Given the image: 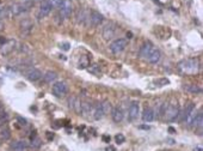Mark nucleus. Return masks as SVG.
<instances>
[{"label": "nucleus", "mask_w": 203, "mask_h": 151, "mask_svg": "<svg viewBox=\"0 0 203 151\" xmlns=\"http://www.w3.org/2000/svg\"><path fill=\"white\" fill-rule=\"evenodd\" d=\"M178 70L184 74H195L200 70V64L196 59H185L178 64Z\"/></svg>", "instance_id": "1"}, {"label": "nucleus", "mask_w": 203, "mask_h": 151, "mask_svg": "<svg viewBox=\"0 0 203 151\" xmlns=\"http://www.w3.org/2000/svg\"><path fill=\"white\" fill-rule=\"evenodd\" d=\"M34 4L35 2H32V1H24V2H20V4H14L10 9V13L12 16L23 15L24 12H28L30 10V7H32Z\"/></svg>", "instance_id": "2"}, {"label": "nucleus", "mask_w": 203, "mask_h": 151, "mask_svg": "<svg viewBox=\"0 0 203 151\" xmlns=\"http://www.w3.org/2000/svg\"><path fill=\"white\" fill-rule=\"evenodd\" d=\"M109 111H110V104H109V102H108V101L102 102V103L97 104L96 107H95V109H93V118H95L96 120H100V119L104 118V115H105Z\"/></svg>", "instance_id": "3"}, {"label": "nucleus", "mask_w": 203, "mask_h": 151, "mask_svg": "<svg viewBox=\"0 0 203 151\" xmlns=\"http://www.w3.org/2000/svg\"><path fill=\"white\" fill-rule=\"evenodd\" d=\"M73 11V4L71 0H62L60 5V16L62 19H67L72 15Z\"/></svg>", "instance_id": "4"}, {"label": "nucleus", "mask_w": 203, "mask_h": 151, "mask_svg": "<svg viewBox=\"0 0 203 151\" xmlns=\"http://www.w3.org/2000/svg\"><path fill=\"white\" fill-rule=\"evenodd\" d=\"M164 115L168 122L176 121L178 119V115H179V106L178 104L177 106H167L164 111Z\"/></svg>", "instance_id": "5"}, {"label": "nucleus", "mask_w": 203, "mask_h": 151, "mask_svg": "<svg viewBox=\"0 0 203 151\" xmlns=\"http://www.w3.org/2000/svg\"><path fill=\"white\" fill-rule=\"evenodd\" d=\"M127 47V40L124 39H118V40L114 41L112 43H110V52L114 54H120L121 52L126 49Z\"/></svg>", "instance_id": "6"}, {"label": "nucleus", "mask_w": 203, "mask_h": 151, "mask_svg": "<svg viewBox=\"0 0 203 151\" xmlns=\"http://www.w3.org/2000/svg\"><path fill=\"white\" fill-rule=\"evenodd\" d=\"M53 95H55L56 97H62L67 94V85L65 82H56L54 85H53Z\"/></svg>", "instance_id": "7"}, {"label": "nucleus", "mask_w": 203, "mask_h": 151, "mask_svg": "<svg viewBox=\"0 0 203 151\" xmlns=\"http://www.w3.org/2000/svg\"><path fill=\"white\" fill-rule=\"evenodd\" d=\"M140 113V106L137 101H133L132 104L129 106V111H128V119L129 121H134L139 116Z\"/></svg>", "instance_id": "8"}, {"label": "nucleus", "mask_w": 203, "mask_h": 151, "mask_svg": "<svg viewBox=\"0 0 203 151\" xmlns=\"http://www.w3.org/2000/svg\"><path fill=\"white\" fill-rule=\"evenodd\" d=\"M195 111V104L193 102L188 103L184 108V111H179V115H178V121H184V120H188V118L191 115V113Z\"/></svg>", "instance_id": "9"}, {"label": "nucleus", "mask_w": 203, "mask_h": 151, "mask_svg": "<svg viewBox=\"0 0 203 151\" xmlns=\"http://www.w3.org/2000/svg\"><path fill=\"white\" fill-rule=\"evenodd\" d=\"M104 19L103 15H100L98 11H92L88 16V20H90V25L91 27H98Z\"/></svg>", "instance_id": "10"}, {"label": "nucleus", "mask_w": 203, "mask_h": 151, "mask_svg": "<svg viewBox=\"0 0 203 151\" xmlns=\"http://www.w3.org/2000/svg\"><path fill=\"white\" fill-rule=\"evenodd\" d=\"M51 6L49 5V2L47 0H43L42 2H41V7H39V19H42V18H44V17H47L49 13L51 12Z\"/></svg>", "instance_id": "11"}, {"label": "nucleus", "mask_w": 203, "mask_h": 151, "mask_svg": "<svg viewBox=\"0 0 203 151\" xmlns=\"http://www.w3.org/2000/svg\"><path fill=\"white\" fill-rule=\"evenodd\" d=\"M25 76L30 82H36L42 78V72L37 69H31L25 73Z\"/></svg>", "instance_id": "12"}, {"label": "nucleus", "mask_w": 203, "mask_h": 151, "mask_svg": "<svg viewBox=\"0 0 203 151\" xmlns=\"http://www.w3.org/2000/svg\"><path fill=\"white\" fill-rule=\"evenodd\" d=\"M14 46H16V41L14 40L6 41L2 44V47H1V54L2 55H7L9 53H11L12 50L14 49Z\"/></svg>", "instance_id": "13"}, {"label": "nucleus", "mask_w": 203, "mask_h": 151, "mask_svg": "<svg viewBox=\"0 0 203 151\" xmlns=\"http://www.w3.org/2000/svg\"><path fill=\"white\" fill-rule=\"evenodd\" d=\"M146 59L149 61L151 64H156V62H159L160 59H161V53H160L158 49H155L154 48V49L148 54V57H147Z\"/></svg>", "instance_id": "14"}, {"label": "nucleus", "mask_w": 203, "mask_h": 151, "mask_svg": "<svg viewBox=\"0 0 203 151\" xmlns=\"http://www.w3.org/2000/svg\"><path fill=\"white\" fill-rule=\"evenodd\" d=\"M28 148H29V144H28V141H14V143L11 145V149L14 151H24V150H26Z\"/></svg>", "instance_id": "15"}, {"label": "nucleus", "mask_w": 203, "mask_h": 151, "mask_svg": "<svg viewBox=\"0 0 203 151\" xmlns=\"http://www.w3.org/2000/svg\"><path fill=\"white\" fill-rule=\"evenodd\" d=\"M153 49H154L153 44H152L151 42H146V43H144V46L141 47V49H140V57H141V58H147L148 54H149Z\"/></svg>", "instance_id": "16"}, {"label": "nucleus", "mask_w": 203, "mask_h": 151, "mask_svg": "<svg viewBox=\"0 0 203 151\" xmlns=\"http://www.w3.org/2000/svg\"><path fill=\"white\" fill-rule=\"evenodd\" d=\"M111 116H112V120L115 122H121L124 118V114H123V111L120 107H116L111 111Z\"/></svg>", "instance_id": "17"}, {"label": "nucleus", "mask_w": 203, "mask_h": 151, "mask_svg": "<svg viewBox=\"0 0 203 151\" xmlns=\"http://www.w3.org/2000/svg\"><path fill=\"white\" fill-rule=\"evenodd\" d=\"M20 28H22V31L24 32V35L30 34L31 30H32V23H31V20L28 19V18H25L24 20H22V23H20Z\"/></svg>", "instance_id": "18"}, {"label": "nucleus", "mask_w": 203, "mask_h": 151, "mask_svg": "<svg viewBox=\"0 0 203 151\" xmlns=\"http://www.w3.org/2000/svg\"><path fill=\"white\" fill-rule=\"evenodd\" d=\"M68 103H69V108H72V109H74V111H77V113H80V101L78 97L75 96H72V97H69V100H68Z\"/></svg>", "instance_id": "19"}, {"label": "nucleus", "mask_w": 203, "mask_h": 151, "mask_svg": "<svg viewBox=\"0 0 203 151\" xmlns=\"http://www.w3.org/2000/svg\"><path fill=\"white\" fill-rule=\"evenodd\" d=\"M114 35H115V28L112 27V24H108L103 30V37L105 40H110L111 37H114Z\"/></svg>", "instance_id": "20"}, {"label": "nucleus", "mask_w": 203, "mask_h": 151, "mask_svg": "<svg viewBox=\"0 0 203 151\" xmlns=\"http://www.w3.org/2000/svg\"><path fill=\"white\" fill-rule=\"evenodd\" d=\"M155 118L154 115V111L152 108H146L145 111H144V114H142V120L145 121V122H151V121H153Z\"/></svg>", "instance_id": "21"}, {"label": "nucleus", "mask_w": 203, "mask_h": 151, "mask_svg": "<svg viewBox=\"0 0 203 151\" xmlns=\"http://www.w3.org/2000/svg\"><path fill=\"white\" fill-rule=\"evenodd\" d=\"M92 111V104L88 102H81L80 103V113L83 115H88Z\"/></svg>", "instance_id": "22"}, {"label": "nucleus", "mask_w": 203, "mask_h": 151, "mask_svg": "<svg viewBox=\"0 0 203 151\" xmlns=\"http://www.w3.org/2000/svg\"><path fill=\"white\" fill-rule=\"evenodd\" d=\"M56 77H58V74H56V72H53V71H48L44 76H43V79L46 83H53V82L56 79Z\"/></svg>", "instance_id": "23"}, {"label": "nucleus", "mask_w": 203, "mask_h": 151, "mask_svg": "<svg viewBox=\"0 0 203 151\" xmlns=\"http://www.w3.org/2000/svg\"><path fill=\"white\" fill-rule=\"evenodd\" d=\"M0 137H1V139H5V141L10 139L11 133H10V130H9L7 126H5V125L1 126V128H0Z\"/></svg>", "instance_id": "24"}, {"label": "nucleus", "mask_w": 203, "mask_h": 151, "mask_svg": "<svg viewBox=\"0 0 203 151\" xmlns=\"http://www.w3.org/2000/svg\"><path fill=\"white\" fill-rule=\"evenodd\" d=\"M184 89L188 91V92H191V94H201V92H202V89H201L198 85H193V84L185 85Z\"/></svg>", "instance_id": "25"}, {"label": "nucleus", "mask_w": 203, "mask_h": 151, "mask_svg": "<svg viewBox=\"0 0 203 151\" xmlns=\"http://www.w3.org/2000/svg\"><path fill=\"white\" fill-rule=\"evenodd\" d=\"M88 72L92 73V74H95V76H97V77H100V76H102V71H100V67H99L98 65H91V66L88 67Z\"/></svg>", "instance_id": "26"}, {"label": "nucleus", "mask_w": 203, "mask_h": 151, "mask_svg": "<svg viewBox=\"0 0 203 151\" xmlns=\"http://www.w3.org/2000/svg\"><path fill=\"white\" fill-rule=\"evenodd\" d=\"M86 19V13H85V11L84 10H79L78 11V15H77V20L79 24H81V23H84Z\"/></svg>", "instance_id": "27"}, {"label": "nucleus", "mask_w": 203, "mask_h": 151, "mask_svg": "<svg viewBox=\"0 0 203 151\" xmlns=\"http://www.w3.org/2000/svg\"><path fill=\"white\" fill-rule=\"evenodd\" d=\"M41 145H42V143H41V139H39V137L34 136V137L31 138V146H32V148H35V149H39Z\"/></svg>", "instance_id": "28"}, {"label": "nucleus", "mask_w": 203, "mask_h": 151, "mask_svg": "<svg viewBox=\"0 0 203 151\" xmlns=\"http://www.w3.org/2000/svg\"><path fill=\"white\" fill-rule=\"evenodd\" d=\"M9 119V115L5 113V111H0V126H2V125H5V122L6 120Z\"/></svg>", "instance_id": "29"}, {"label": "nucleus", "mask_w": 203, "mask_h": 151, "mask_svg": "<svg viewBox=\"0 0 203 151\" xmlns=\"http://www.w3.org/2000/svg\"><path fill=\"white\" fill-rule=\"evenodd\" d=\"M9 13H10V9H9V7H2V9H0V19L7 17Z\"/></svg>", "instance_id": "30"}, {"label": "nucleus", "mask_w": 203, "mask_h": 151, "mask_svg": "<svg viewBox=\"0 0 203 151\" xmlns=\"http://www.w3.org/2000/svg\"><path fill=\"white\" fill-rule=\"evenodd\" d=\"M115 141H116V143L118 145H120V144H123L124 141H126V137H124L122 133H120V134H117L116 137H115Z\"/></svg>", "instance_id": "31"}, {"label": "nucleus", "mask_w": 203, "mask_h": 151, "mask_svg": "<svg viewBox=\"0 0 203 151\" xmlns=\"http://www.w3.org/2000/svg\"><path fill=\"white\" fill-rule=\"evenodd\" d=\"M47 1H48L49 5H50L51 7H60L62 0H47Z\"/></svg>", "instance_id": "32"}, {"label": "nucleus", "mask_w": 203, "mask_h": 151, "mask_svg": "<svg viewBox=\"0 0 203 151\" xmlns=\"http://www.w3.org/2000/svg\"><path fill=\"white\" fill-rule=\"evenodd\" d=\"M155 83L159 84V86H165V85H167L170 82H168V79H166V78H160V79L155 81Z\"/></svg>", "instance_id": "33"}, {"label": "nucleus", "mask_w": 203, "mask_h": 151, "mask_svg": "<svg viewBox=\"0 0 203 151\" xmlns=\"http://www.w3.org/2000/svg\"><path fill=\"white\" fill-rule=\"evenodd\" d=\"M17 120L19 121V122H20V125H22V126H26V125H28V122H26V120H25V119H23V118H20V116H18V118H17Z\"/></svg>", "instance_id": "34"}, {"label": "nucleus", "mask_w": 203, "mask_h": 151, "mask_svg": "<svg viewBox=\"0 0 203 151\" xmlns=\"http://www.w3.org/2000/svg\"><path fill=\"white\" fill-rule=\"evenodd\" d=\"M61 48L63 50H68L69 49V43H63V44H61Z\"/></svg>", "instance_id": "35"}, {"label": "nucleus", "mask_w": 203, "mask_h": 151, "mask_svg": "<svg viewBox=\"0 0 203 151\" xmlns=\"http://www.w3.org/2000/svg\"><path fill=\"white\" fill-rule=\"evenodd\" d=\"M47 138L49 141H53L54 139V133H50V132H47Z\"/></svg>", "instance_id": "36"}, {"label": "nucleus", "mask_w": 203, "mask_h": 151, "mask_svg": "<svg viewBox=\"0 0 203 151\" xmlns=\"http://www.w3.org/2000/svg\"><path fill=\"white\" fill-rule=\"evenodd\" d=\"M103 141H105V143H110V141H111V138H110L109 136H103Z\"/></svg>", "instance_id": "37"}, {"label": "nucleus", "mask_w": 203, "mask_h": 151, "mask_svg": "<svg viewBox=\"0 0 203 151\" xmlns=\"http://www.w3.org/2000/svg\"><path fill=\"white\" fill-rule=\"evenodd\" d=\"M168 132L170 133H176V130H174L173 127H168Z\"/></svg>", "instance_id": "38"}, {"label": "nucleus", "mask_w": 203, "mask_h": 151, "mask_svg": "<svg viewBox=\"0 0 203 151\" xmlns=\"http://www.w3.org/2000/svg\"><path fill=\"white\" fill-rule=\"evenodd\" d=\"M107 151H116V150H115V148H114V146H109V148L107 149Z\"/></svg>", "instance_id": "39"}, {"label": "nucleus", "mask_w": 203, "mask_h": 151, "mask_svg": "<svg viewBox=\"0 0 203 151\" xmlns=\"http://www.w3.org/2000/svg\"><path fill=\"white\" fill-rule=\"evenodd\" d=\"M195 151H202V148L201 146H197V148H195Z\"/></svg>", "instance_id": "40"}, {"label": "nucleus", "mask_w": 203, "mask_h": 151, "mask_svg": "<svg viewBox=\"0 0 203 151\" xmlns=\"http://www.w3.org/2000/svg\"><path fill=\"white\" fill-rule=\"evenodd\" d=\"M140 128H146V130H149V126H140Z\"/></svg>", "instance_id": "41"}, {"label": "nucleus", "mask_w": 203, "mask_h": 151, "mask_svg": "<svg viewBox=\"0 0 203 151\" xmlns=\"http://www.w3.org/2000/svg\"><path fill=\"white\" fill-rule=\"evenodd\" d=\"M0 111H2V104L0 103Z\"/></svg>", "instance_id": "42"}, {"label": "nucleus", "mask_w": 203, "mask_h": 151, "mask_svg": "<svg viewBox=\"0 0 203 151\" xmlns=\"http://www.w3.org/2000/svg\"><path fill=\"white\" fill-rule=\"evenodd\" d=\"M2 30V24H1V23H0V31Z\"/></svg>", "instance_id": "43"}, {"label": "nucleus", "mask_w": 203, "mask_h": 151, "mask_svg": "<svg viewBox=\"0 0 203 151\" xmlns=\"http://www.w3.org/2000/svg\"><path fill=\"white\" fill-rule=\"evenodd\" d=\"M1 84H2V79H1V78H0V85H1Z\"/></svg>", "instance_id": "44"}]
</instances>
